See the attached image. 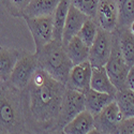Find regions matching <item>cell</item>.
<instances>
[{
    "mask_svg": "<svg viewBox=\"0 0 134 134\" xmlns=\"http://www.w3.org/2000/svg\"><path fill=\"white\" fill-rule=\"evenodd\" d=\"M66 86L52 77L41 66L21 90L28 132L56 133Z\"/></svg>",
    "mask_w": 134,
    "mask_h": 134,
    "instance_id": "6da1fadb",
    "label": "cell"
},
{
    "mask_svg": "<svg viewBox=\"0 0 134 134\" xmlns=\"http://www.w3.org/2000/svg\"><path fill=\"white\" fill-rule=\"evenodd\" d=\"M0 133H28L21 91L0 81Z\"/></svg>",
    "mask_w": 134,
    "mask_h": 134,
    "instance_id": "7a4b0ae2",
    "label": "cell"
},
{
    "mask_svg": "<svg viewBox=\"0 0 134 134\" xmlns=\"http://www.w3.org/2000/svg\"><path fill=\"white\" fill-rule=\"evenodd\" d=\"M39 65L52 77L66 86L70 71L73 66L62 42L53 40L39 53H36Z\"/></svg>",
    "mask_w": 134,
    "mask_h": 134,
    "instance_id": "3957f363",
    "label": "cell"
},
{
    "mask_svg": "<svg viewBox=\"0 0 134 134\" xmlns=\"http://www.w3.org/2000/svg\"><path fill=\"white\" fill-rule=\"evenodd\" d=\"M105 69L110 81L113 82V84L117 88V91L126 88V80L130 66L128 65L121 54L117 30L113 32V47H111L109 58L105 64Z\"/></svg>",
    "mask_w": 134,
    "mask_h": 134,
    "instance_id": "277c9868",
    "label": "cell"
},
{
    "mask_svg": "<svg viewBox=\"0 0 134 134\" xmlns=\"http://www.w3.org/2000/svg\"><path fill=\"white\" fill-rule=\"evenodd\" d=\"M39 66V60L36 53L31 54L26 51L19 52L16 64L9 79V83L21 91L28 85Z\"/></svg>",
    "mask_w": 134,
    "mask_h": 134,
    "instance_id": "5b68a950",
    "label": "cell"
},
{
    "mask_svg": "<svg viewBox=\"0 0 134 134\" xmlns=\"http://www.w3.org/2000/svg\"><path fill=\"white\" fill-rule=\"evenodd\" d=\"M85 109V94L66 87L58 118L57 133L62 132L64 126Z\"/></svg>",
    "mask_w": 134,
    "mask_h": 134,
    "instance_id": "8992f818",
    "label": "cell"
},
{
    "mask_svg": "<svg viewBox=\"0 0 134 134\" xmlns=\"http://www.w3.org/2000/svg\"><path fill=\"white\" fill-rule=\"evenodd\" d=\"M30 33L35 41L36 52L39 53L44 46L54 40V21L53 16L24 17Z\"/></svg>",
    "mask_w": 134,
    "mask_h": 134,
    "instance_id": "52a82bcc",
    "label": "cell"
},
{
    "mask_svg": "<svg viewBox=\"0 0 134 134\" xmlns=\"http://www.w3.org/2000/svg\"><path fill=\"white\" fill-rule=\"evenodd\" d=\"M124 119L121 109L114 100L94 116L96 133H118L119 125Z\"/></svg>",
    "mask_w": 134,
    "mask_h": 134,
    "instance_id": "ba28073f",
    "label": "cell"
},
{
    "mask_svg": "<svg viewBox=\"0 0 134 134\" xmlns=\"http://www.w3.org/2000/svg\"><path fill=\"white\" fill-rule=\"evenodd\" d=\"M113 47V32L99 28L97 37L90 46L89 62L92 66H105Z\"/></svg>",
    "mask_w": 134,
    "mask_h": 134,
    "instance_id": "9c48e42d",
    "label": "cell"
},
{
    "mask_svg": "<svg viewBox=\"0 0 134 134\" xmlns=\"http://www.w3.org/2000/svg\"><path fill=\"white\" fill-rule=\"evenodd\" d=\"M94 20L99 28L107 32H114L118 28L117 0H99Z\"/></svg>",
    "mask_w": 134,
    "mask_h": 134,
    "instance_id": "30bf717a",
    "label": "cell"
},
{
    "mask_svg": "<svg viewBox=\"0 0 134 134\" xmlns=\"http://www.w3.org/2000/svg\"><path fill=\"white\" fill-rule=\"evenodd\" d=\"M92 65L89 60L79 64H74L69 74L66 87L73 90L85 93L90 88Z\"/></svg>",
    "mask_w": 134,
    "mask_h": 134,
    "instance_id": "8fae6325",
    "label": "cell"
},
{
    "mask_svg": "<svg viewBox=\"0 0 134 134\" xmlns=\"http://www.w3.org/2000/svg\"><path fill=\"white\" fill-rule=\"evenodd\" d=\"M88 18H90V17H88L86 14L81 12V11L79 9H76L73 4H70L68 16H66L63 32H62V44H63V46L72 38L77 36V33H79V31L82 29L83 25L85 24V21Z\"/></svg>",
    "mask_w": 134,
    "mask_h": 134,
    "instance_id": "7c38bea8",
    "label": "cell"
},
{
    "mask_svg": "<svg viewBox=\"0 0 134 134\" xmlns=\"http://www.w3.org/2000/svg\"><path fill=\"white\" fill-rule=\"evenodd\" d=\"M65 134H88L96 133L94 116L88 110H83L76 115L69 124H66L62 130Z\"/></svg>",
    "mask_w": 134,
    "mask_h": 134,
    "instance_id": "4fadbf2b",
    "label": "cell"
},
{
    "mask_svg": "<svg viewBox=\"0 0 134 134\" xmlns=\"http://www.w3.org/2000/svg\"><path fill=\"white\" fill-rule=\"evenodd\" d=\"M84 94L86 110L91 113L93 116H97L106 105H108L111 101L115 100V96L100 92L91 88H89Z\"/></svg>",
    "mask_w": 134,
    "mask_h": 134,
    "instance_id": "5bb4252c",
    "label": "cell"
},
{
    "mask_svg": "<svg viewBox=\"0 0 134 134\" xmlns=\"http://www.w3.org/2000/svg\"><path fill=\"white\" fill-rule=\"evenodd\" d=\"M60 0H31L24 10L21 17L53 16Z\"/></svg>",
    "mask_w": 134,
    "mask_h": 134,
    "instance_id": "9a60e30c",
    "label": "cell"
},
{
    "mask_svg": "<svg viewBox=\"0 0 134 134\" xmlns=\"http://www.w3.org/2000/svg\"><path fill=\"white\" fill-rule=\"evenodd\" d=\"M90 88L113 96H116L117 93V88L110 81L105 66H92Z\"/></svg>",
    "mask_w": 134,
    "mask_h": 134,
    "instance_id": "2e32d148",
    "label": "cell"
},
{
    "mask_svg": "<svg viewBox=\"0 0 134 134\" xmlns=\"http://www.w3.org/2000/svg\"><path fill=\"white\" fill-rule=\"evenodd\" d=\"M64 49H65L66 54H68L69 58L71 59L73 65L82 63L84 61H87L88 58H89L90 47L87 46L77 36L72 38L68 43L65 44Z\"/></svg>",
    "mask_w": 134,
    "mask_h": 134,
    "instance_id": "e0dca14e",
    "label": "cell"
},
{
    "mask_svg": "<svg viewBox=\"0 0 134 134\" xmlns=\"http://www.w3.org/2000/svg\"><path fill=\"white\" fill-rule=\"evenodd\" d=\"M117 31L121 54L131 68L134 64V35L129 30V28L117 29Z\"/></svg>",
    "mask_w": 134,
    "mask_h": 134,
    "instance_id": "ac0fdd59",
    "label": "cell"
},
{
    "mask_svg": "<svg viewBox=\"0 0 134 134\" xmlns=\"http://www.w3.org/2000/svg\"><path fill=\"white\" fill-rule=\"evenodd\" d=\"M70 0H60V2L54 12L53 21H54V40L62 42V32L65 24V19L68 16Z\"/></svg>",
    "mask_w": 134,
    "mask_h": 134,
    "instance_id": "d6986e66",
    "label": "cell"
},
{
    "mask_svg": "<svg viewBox=\"0 0 134 134\" xmlns=\"http://www.w3.org/2000/svg\"><path fill=\"white\" fill-rule=\"evenodd\" d=\"M19 52L16 49L0 48V76L1 81H9L16 64Z\"/></svg>",
    "mask_w": 134,
    "mask_h": 134,
    "instance_id": "ffe728a7",
    "label": "cell"
},
{
    "mask_svg": "<svg viewBox=\"0 0 134 134\" xmlns=\"http://www.w3.org/2000/svg\"><path fill=\"white\" fill-rule=\"evenodd\" d=\"M118 28H129L134 21V0H117Z\"/></svg>",
    "mask_w": 134,
    "mask_h": 134,
    "instance_id": "44dd1931",
    "label": "cell"
},
{
    "mask_svg": "<svg viewBox=\"0 0 134 134\" xmlns=\"http://www.w3.org/2000/svg\"><path fill=\"white\" fill-rule=\"evenodd\" d=\"M115 100L118 103L121 113L125 118L134 117V92L129 90L128 88L118 90Z\"/></svg>",
    "mask_w": 134,
    "mask_h": 134,
    "instance_id": "7402d4cb",
    "label": "cell"
},
{
    "mask_svg": "<svg viewBox=\"0 0 134 134\" xmlns=\"http://www.w3.org/2000/svg\"><path fill=\"white\" fill-rule=\"evenodd\" d=\"M98 30H99V26L97 24V21L92 18H88L85 21V24L83 25L82 29L77 33V37H79L87 46L90 47L97 37Z\"/></svg>",
    "mask_w": 134,
    "mask_h": 134,
    "instance_id": "603a6c76",
    "label": "cell"
},
{
    "mask_svg": "<svg viewBox=\"0 0 134 134\" xmlns=\"http://www.w3.org/2000/svg\"><path fill=\"white\" fill-rule=\"evenodd\" d=\"M70 2L88 17L96 18L99 0H70Z\"/></svg>",
    "mask_w": 134,
    "mask_h": 134,
    "instance_id": "cb8c5ba5",
    "label": "cell"
},
{
    "mask_svg": "<svg viewBox=\"0 0 134 134\" xmlns=\"http://www.w3.org/2000/svg\"><path fill=\"white\" fill-rule=\"evenodd\" d=\"M31 0H2V2L8 10V12L13 16L23 15L24 10L30 3Z\"/></svg>",
    "mask_w": 134,
    "mask_h": 134,
    "instance_id": "d4e9b609",
    "label": "cell"
},
{
    "mask_svg": "<svg viewBox=\"0 0 134 134\" xmlns=\"http://www.w3.org/2000/svg\"><path fill=\"white\" fill-rule=\"evenodd\" d=\"M118 133L122 134H134V117L125 118L121 121L118 128Z\"/></svg>",
    "mask_w": 134,
    "mask_h": 134,
    "instance_id": "484cf974",
    "label": "cell"
},
{
    "mask_svg": "<svg viewBox=\"0 0 134 134\" xmlns=\"http://www.w3.org/2000/svg\"><path fill=\"white\" fill-rule=\"evenodd\" d=\"M126 88L134 92V64L130 68L126 80Z\"/></svg>",
    "mask_w": 134,
    "mask_h": 134,
    "instance_id": "4316f807",
    "label": "cell"
},
{
    "mask_svg": "<svg viewBox=\"0 0 134 134\" xmlns=\"http://www.w3.org/2000/svg\"><path fill=\"white\" fill-rule=\"evenodd\" d=\"M129 30L133 33V35H134V21H133V23L130 25V27H129Z\"/></svg>",
    "mask_w": 134,
    "mask_h": 134,
    "instance_id": "83f0119b",
    "label": "cell"
},
{
    "mask_svg": "<svg viewBox=\"0 0 134 134\" xmlns=\"http://www.w3.org/2000/svg\"><path fill=\"white\" fill-rule=\"evenodd\" d=\"M0 48H2V47H1V45H0Z\"/></svg>",
    "mask_w": 134,
    "mask_h": 134,
    "instance_id": "f1b7e54d",
    "label": "cell"
}]
</instances>
